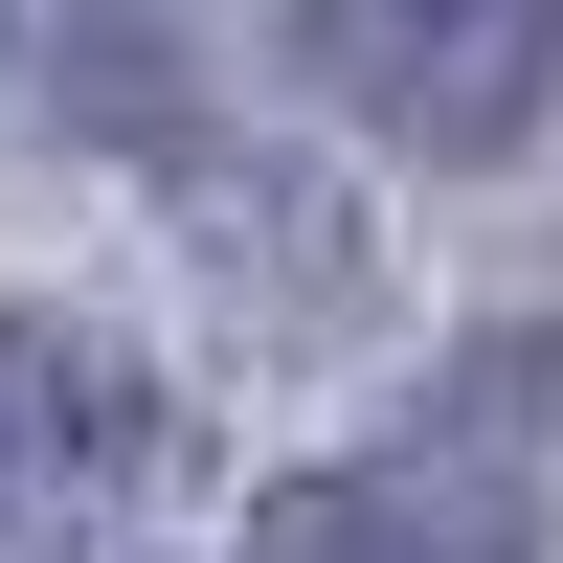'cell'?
<instances>
[{
    "mask_svg": "<svg viewBox=\"0 0 563 563\" xmlns=\"http://www.w3.org/2000/svg\"><path fill=\"white\" fill-rule=\"evenodd\" d=\"M158 474V384H135L90 316H0V519H113V496Z\"/></svg>",
    "mask_w": 563,
    "mask_h": 563,
    "instance_id": "cell-2",
    "label": "cell"
},
{
    "mask_svg": "<svg viewBox=\"0 0 563 563\" xmlns=\"http://www.w3.org/2000/svg\"><path fill=\"white\" fill-rule=\"evenodd\" d=\"M316 90H339L361 135H406V158H496V135L541 113L563 68V0H294Z\"/></svg>",
    "mask_w": 563,
    "mask_h": 563,
    "instance_id": "cell-1",
    "label": "cell"
},
{
    "mask_svg": "<svg viewBox=\"0 0 563 563\" xmlns=\"http://www.w3.org/2000/svg\"><path fill=\"white\" fill-rule=\"evenodd\" d=\"M249 563H519V496L474 451H339L249 519Z\"/></svg>",
    "mask_w": 563,
    "mask_h": 563,
    "instance_id": "cell-3",
    "label": "cell"
}]
</instances>
